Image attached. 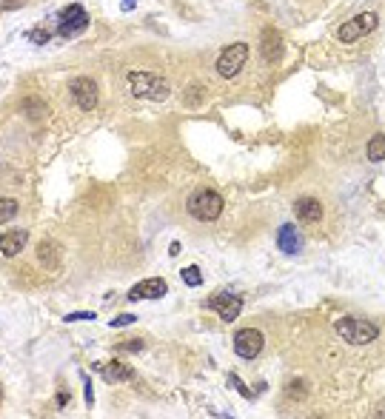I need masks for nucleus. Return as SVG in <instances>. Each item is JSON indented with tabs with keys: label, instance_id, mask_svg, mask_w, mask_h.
<instances>
[{
	"label": "nucleus",
	"instance_id": "obj_1",
	"mask_svg": "<svg viewBox=\"0 0 385 419\" xmlns=\"http://www.w3.org/2000/svg\"><path fill=\"white\" fill-rule=\"evenodd\" d=\"M188 214L200 220V223H214L220 214H223V197L217 192H211V188H197L195 194L188 197Z\"/></svg>",
	"mask_w": 385,
	"mask_h": 419
},
{
	"label": "nucleus",
	"instance_id": "obj_2",
	"mask_svg": "<svg viewBox=\"0 0 385 419\" xmlns=\"http://www.w3.org/2000/svg\"><path fill=\"white\" fill-rule=\"evenodd\" d=\"M128 89H132L135 97H143V100H166L171 92L168 80L152 72H132L128 74Z\"/></svg>",
	"mask_w": 385,
	"mask_h": 419
},
{
	"label": "nucleus",
	"instance_id": "obj_3",
	"mask_svg": "<svg viewBox=\"0 0 385 419\" xmlns=\"http://www.w3.org/2000/svg\"><path fill=\"white\" fill-rule=\"evenodd\" d=\"M337 334L348 345H368L379 337V328L368 320H359V317H342V320H337Z\"/></svg>",
	"mask_w": 385,
	"mask_h": 419
},
{
	"label": "nucleus",
	"instance_id": "obj_4",
	"mask_svg": "<svg viewBox=\"0 0 385 419\" xmlns=\"http://www.w3.org/2000/svg\"><path fill=\"white\" fill-rule=\"evenodd\" d=\"M86 29H89V14H86V9H83L80 3H72V6H66V9L57 14L55 32H57L60 37H75V34H80V32H86Z\"/></svg>",
	"mask_w": 385,
	"mask_h": 419
},
{
	"label": "nucleus",
	"instance_id": "obj_5",
	"mask_svg": "<svg viewBox=\"0 0 385 419\" xmlns=\"http://www.w3.org/2000/svg\"><path fill=\"white\" fill-rule=\"evenodd\" d=\"M377 23H379V17H377L374 12H362V14H354V17L348 20V23H342V26H339L337 37L342 40V43H357V40H359L362 34L374 32V29H377Z\"/></svg>",
	"mask_w": 385,
	"mask_h": 419
},
{
	"label": "nucleus",
	"instance_id": "obj_6",
	"mask_svg": "<svg viewBox=\"0 0 385 419\" xmlns=\"http://www.w3.org/2000/svg\"><path fill=\"white\" fill-rule=\"evenodd\" d=\"M246 60H248V43H234V46H226L214 69H217L220 77H237L240 69L246 66Z\"/></svg>",
	"mask_w": 385,
	"mask_h": 419
},
{
	"label": "nucleus",
	"instance_id": "obj_7",
	"mask_svg": "<svg viewBox=\"0 0 385 419\" xmlns=\"http://www.w3.org/2000/svg\"><path fill=\"white\" fill-rule=\"evenodd\" d=\"M266 345V337L257 328H243L234 334V354L243 360H254V357H260V351Z\"/></svg>",
	"mask_w": 385,
	"mask_h": 419
},
{
	"label": "nucleus",
	"instance_id": "obj_8",
	"mask_svg": "<svg viewBox=\"0 0 385 419\" xmlns=\"http://www.w3.org/2000/svg\"><path fill=\"white\" fill-rule=\"evenodd\" d=\"M75 103H77V109L83 112H92L97 106V83L92 77H77L72 80V86H69Z\"/></svg>",
	"mask_w": 385,
	"mask_h": 419
},
{
	"label": "nucleus",
	"instance_id": "obj_9",
	"mask_svg": "<svg viewBox=\"0 0 385 419\" xmlns=\"http://www.w3.org/2000/svg\"><path fill=\"white\" fill-rule=\"evenodd\" d=\"M211 311H217V317L220 320H226V323H234L240 317V311H243V297H237V294H214L208 303H206Z\"/></svg>",
	"mask_w": 385,
	"mask_h": 419
},
{
	"label": "nucleus",
	"instance_id": "obj_10",
	"mask_svg": "<svg viewBox=\"0 0 385 419\" xmlns=\"http://www.w3.org/2000/svg\"><path fill=\"white\" fill-rule=\"evenodd\" d=\"M166 291H168V285L160 277L143 280V283H137L132 291H128V300H132V303H137V300H160V297H166Z\"/></svg>",
	"mask_w": 385,
	"mask_h": 419
},
{
	"label": "nucleus",
	"instance_id": "obj_11",
	"mask_svg": "<svg viewBox=\"0 0 385 419\" xmlns=\"http://www.w3.org/2000/svg\"><path fill=\"white\" fill-rule=\"evenodd\" d=\"M260 52H263V60L266 63H280L283 57V34L277 29H263V37H260Z\"/></svg>",
	"mask_w": 385,
	"mask_h": 419
},
{
	"label": "nucleus",
	"instance_id": "obj_12",
	"mask_svg": "<svg viewBox=\"0 0 385 419\" xmlns=\"http://www.w3.org/2000/svg\"><path fill=\"white\" fill-rule=\"evenodd\" d=\"M294 214L299 223H317L319 217H323V205H319V200L314 197H299L294 203Z\"/></svg>",
	"mask_w": 385,
	"mask_h": 419
},
{
	"label": "nucleus",
	"instance_id": "obj_13",
	"mask_svg": "<svg viewBox=\"0 0 385 419\" xmlns=\"http://www.w3.org/2000/svg\"><path fill=\"white\" fill-rule=\"evenodd\" d=\"M277 245H280L286 254H297V251L303 248V237H299V232L291 223H286V225H280V232H277Z\"/></svg>",
	"mask_w": 385,
	"mask_h": 419
},
{
	"label": "nucleus",
	"instance_id": "obj_14",
	"mask_svg": "<svg viewBox=\"0 0 385 419\" xmlns=\"http://www.w3.org/2000/svg\"><path fill=\"white\" fill-rule=\"evenodd\" d=\"M29 240V232H23V228H17V232H3L0 234V251H3V257H14L20 248L26 245Z\"/></svg>",
	"mask_w": 385,
	"mask_h": 419
},
{
	"label": "nucleus",
	"instance_id": "obj_15",
	"mask_svg": "<svg viewBox=\"0 0 385 419\" xmlns=\"http://www.w3.org/2000/svg\"><path fill=\"white\" fill-rule=\"evenodd\" d=\"M97 368H100L106 382H128L135 376V371L128 365H123V362H106V365H97Z\"/></svg>",
	"mask_w": 385,
	"mask_h": 419
},
{
	"label": "nucleus",
	"instance_id": "obj_16",
	"mask_svg": "<svg viewBox=\"0 0 385 419\" xmlns=\"http://www.w3.org/2000/svg\"><path fill=\"white\" fill-rule=\"evenodd\" d=\"M37 260L46 265V268H57L60 265V251L55 243H40L37 245Z\"/></svg>",
	"mask_w": 385,
	"mask_h": 419
},
{
	"label": "nucleus",
	"instance_id": "obj_17",
	"mask_svg": "<svg viewBox=\"0 0 385 419\" xmlns=\"http://www.w3.org/2000/svg\"><path fill=\"white\" fill-rule=\"evenodd\" d=\"M366 154L371 163H382L385 160V134H374L366 145Z\"/></svg>",
	"mask_w": 385,
	"mask_h": 419
},
{
	"label": "nucleus",
	"instance_id": "obj_18",
	"mask_svg": "<svg viewBox=\"0 0 385 419\" xmlns=\"http://www.w3.org/2000/svg\"><path fill=\"white\" fill-rule=\"evenodd\" d=\"M23 112L29 114V120H43L49 114V106H46V103H40L37 97H29V100H23Z\"/></svg>",
	"mask_w": 385,
	"mask_h": 419
},
{
	"label": "nucleus",
	"instance_id": "obj_19",
	"mask_svg": "<svg viewBox=\"0 0 385 419\" xmlns=\"http://www.w3.org/2000/svg\"><path fill=\"white\" fill-rule=\"evenodd\" d=\"M180 277H183V283H186V285H191V288H197V285L203 283V274H200V268H197V265L183 268V271H180Z\"/></svg>",
	"mask_w": 385,
	"mask_h": 419
},
{
	"label": "nucleus",
	"instance_id": "obj_20",
	"mask_svg": "<svg viewBox=\"0 0 385 419\" xmlns=\"http://www.w3.org/2000/svg\"><path fill=\"white\" fill-rule=\"evenodd\" d=\"M17 214V203L14 200H9V197H3V200H0V223H9L12 217Z\"/></svg>",
	"mask_w": 385,
	"mask_h": 419
},
{
	"label": "nucleus",
	"instance_id": "obj_21",
	"mask_svg": "<svg viewBox=\"0 0 385 419\" xmlns=\"http://www.w3.org/2000/svg\"><path fill=\"white\" fill-rule=\"evenodd\" d=\"M203 92H206V89H200V86H188L186 106H200V103H203Z\"/></svg>",
	"mask_w": 385,
	"mask_h": 419
},
{
	"label": "nucleus",
	"instance_id": "obj_22",
	"mask_svg": "<svg viewBox=\"0 0 385 419\" xmlns=\"http://www.w3.org/2000/svg\"><path fill=\"white\" fill-rule=\"evenodd\" d=\"M49 37H52V32H46V29H32L29 32V40H32V43H37V46L49 43Z\"/></svg>",
	"mask_w": 385,
	"mask_h": 419
},
{
	"label": "nucleus",
	"instance_id": "obj_23",
	"mask_svg": "<svg viewBox=\"0 0 385 419\" xmlns=\"http://www.w3.org/2000/svg\"><path fill=\"white\" fill-rule=\"evenodd\" d=\"M137 317H135V314H120V317H115L112 320V328H126V325H132Z\"/></svg>",
	"mask_w": 385,
	"mask_h": 419
},
{
	"label": "nucleus",
	"instance_id": "obj_24",
	"mask_svg": "<svg viewBox=\"0 0 385 419\" xmlns=\"http://www.w3.org/2000/svg\"><path fill=\"white\" fill-rule=\"evenodd\" d=\"M117 348L120 351H143V340H123Z\"/></svg>",
	"mask_w": 385,
	"mask_h": 419
},
{
	"label": "nucleus",
	"instance_id": "obj_25",
	"mask_svg": "<svg viewBox=\"0 0 385 419\" xmlns=\"http://www.w3.org/2000/svg\"><path fill=\"white\" fill-rule=\"evenodd\" d=\"M228 380H231V385H234V388H237V391H240L243 396H251V394H248V388H246V385H243V382L237 380V374H228Z\"/></svg>",
	"mask_w": 385,
	"mask_h": 419
},
{
	"label": "nucleus",
	"instance_id": "obj_26",
	"mask_svg": "<svg viewBox=\"0 0 385 419\" xmlns=\"http://www.w3.org/2000/svg\"><path fill=\"white\" fill-rule=\"evenodd\" d=\"M29 0H3V12H12V9H20V6H26Z\"/></svg>",
	"mask_w": 385,
	"mask_h": 419
},
{
	"label": "nucleus",
	"instance_id": "obj_27",
	"mask_svg": "<svg viewBox=\"0 0 385 419\" xmlns=\"http://www.w3.org/2000/svg\"><path fill=\"white\" fill-rule=\"evenodd\" d=\"M80 320H95V314L89 311V314H69L66 317V323H80Z\"/></svg>",
	"mask_w": 385,
	"mask_h": 419
},
{
	"label": "nucleus",
	"instance_id": "obj_28",
	"mask_svg": "<svg viewBox=\"0 0 385 419\" xmlns=\"http://www.w3.org/2000/svg\"><path fill=\"white\" fill-rule=\"evenodd\" d=\"M72 402V396H69V391H63V394H57V405H69Z\"/></svg>",
	"mask_w": 385,
	"mask_h": 419
},
{
	"label": "nucleus",
	"instance_id": "obj_29",
	"mask_svg": "<svg viewBox=\"0 0 385 419\" xmlns=\"http://www.w3.org/2000/svg\"><path fill=\"white\" fill-rule=\"evenodd\" d=\"M180 251H183V248H180V243H171V248H168V254H171V257H177V254H180Z\"/></svg>",
	"mask_w": 385,
	"mask_h": 419
},
{
	"label": "nucleus",
	"instance_id": "obj_30",
	"mask_svg": "<svg viewBox=\"0 0 385 419\" xmlns=\"http://www.w3.org/2000/svg\"><path fill=\"white\" fill-rule=\"evenodd\" d=\"M377 416H385V402H382V405L377 408Z\"/></svg>",
	"mask_w": 385,
	"mask_h": 419
}]
</instances>
